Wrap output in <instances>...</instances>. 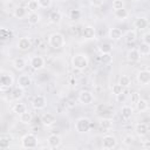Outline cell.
<instances>
[{
  "label": "cell",
  "mask_w": 150,
  "mask_h": 150,
  "mask_svg": "<svg viewBox=\"0 0 150 150\" xmlns=\"http://www.w3.org/2000/svg\"><path fill=\"white\" fill-rule=\"evenodd\" d=\"M70 63H71V67L74 69H76L79 71H82L89 66V59H88V56L86 54L77 53V54H74L71 56Z\"/></svg>",
  "instance_id": "cell-1"
},
{
  "label": "cell",
  "mask_w": 150,
  "mask_h": 150,
  "mask_svg": "<svg viewBox=\"0 0 150 150\" xmlns=\"http://www.w3.org/2000/svg\"><path fill=\"white\" fill-rule=\"evenodd\" d=\"M48 45L53 49H61L66 46V38L62 33L55 32L48 36Z\"/></svg>",
  "instance_id": "cell-2"
},
{
  "label": "cell",
  "mask_w": 150,
  "mask_h": 150,
  "mask_svg": "<svg viewBox=\"0 0 150 150\" xmlns=\"http://www.w3.org/2000/svg\"><path fill=\"white\" fill-rule=\"evenodd\" d=\"M14 84V76L11 71L2 70L1 71V77H0V88L1 91H5L7 89H11Z\"/></svg>",
  "instance_id": "cell-3"
},
{
  "label": "cell",
  "mask_w": 150,
  "mask_h": 150,
  "mask_svg": "<svg viewBox=\"0 0 150 150\" xmlns=\"http://www.w3.org/2000/svg\"><path fill=\"white\" fill-rule=\"evenodd\" d=\"M90 128H91V122L87 117H80L74 123V129L79 134H86L90 130Z\"/></svg>",
  "instance_id": "cell-4"
},
{
  "label": "cell",
  "mask_w": 150,
  "mask_h": 150,
  "mask_svg": "<svg viewBox=\"0 0 150 150\" xmlns=\"http://www.w3.org/2000/svg\"><path fill=\"white\" fill-rule=\"evenodd\" d=\"M20 144L23 149H35L38 146V137L34 134H26L22 136Z\"/></svg>",
  "instance_id": "cell-5"
},
{
  "label": "cell",
  "mask_w": 150,
  "mask_h": 150,
  "mask_svg": "<svg viewBox=\"0 0 150 150\" xmlns=\"http://www.w3.org/2000/svg\"><path fill=\"white\" fill-rule=\"evenodd\" d=\"M29 66H30V68L33 70H36V71L42 70L45 68V66H46V60L42 56H39V55L32 56L30 60H29Z\"/></svg>",
  "instance_id": "cell-6"
},
{
  "label": "cell",
  "mask_w": 150,
  "mask_h": 150,
  "mask_svg": "<svg viewBox=\"0 0 150 150\" xmlns=\"http://www.w3.org/2000/svg\"><path fill=\"white\" fill-rule=\"evenodd\" d=\"M117 146V139L114 135H105L102 138V148L104 150H110Z\"/></svg>",
  "instance_id": "cell-7"
},
{
  "label": "cell",
  "mask_w": 150,
  "mask_h": 150,
  "mask_svg": "<svg viewBox=\"0 0 150 150\" xmlns=\"http://www.w3.org/2000/svg\"><path fill=\"white\" fill-rule=\"evenodd\" d=\"M79 101L84 105H89L94 102V94L90 90H81L79 93Z\"/></svg>",
  "instance_id": "cell-8"
},
{
  "label": "cell",
  "mask_w": 150,
  "mask_h": 150,
  "mask_svg": "<svg viewBox=\"0 0 150 150\" xmlns=\"http://www.w3.org/2000/svg\"><path fill=\"white\" fill-rule=\"evenodd\" d=\"M47 105V98L45 95H36L34 96V98L32 100V107L35 109V110H41V109H45Z\"/></svg>",
  "instance_id": "cell-9"
},
{
  "label": "cell",
  "mask_w": 150,
  "mask_h": 150,
  "mask_svg": "<svg viewBox=\"0 0 150 150\" xmlns=\"http://www.w3.org/2000/svg\"><path fill=\"white\" fill-rule=\"evenodd\" d=\"M136 80L141 86H146L150 83V70L142 69L136 74Z\"/></svg>",
  "instance_id": "cell-10"
},
{
  "label": "cell",
  "mask_w": 150,
  "mask_h": 150,
  "mask_svg": "<svg viewBox=\"0 0 150 150\" xmlns=\"http://www.w3.org/2000/svg\"><path fill=\"white\" fill-rule=\"evenodd\" d=\"M32 40L28 38V36H22L16 42V47L18 49H20L21 52H28L30 48H32Z\"/></svg>",
  "instance_id": "cell-11"
},
{
  "label": "cell",
  "mask_w": 150,
  "mask_h": 150,
  "mask_svg": "<svg viewBox=\"0 0 150 150\" xmlns=\"http://www.w3.org/2000/svg\"><path fill=\"white\" fill-rule=\"evenodd\" d=\"M47 143H48L49 148H52V149H57V148H60L61 144H62V138H61L60 135L52 134V135L48 136V138H47Z\"/></svg>",
  "instance_id": "cell-12"
},
{
  "label": "cell",
  "mask_w": 150,
  "mask_h": 150,
  "mask_svg": "<svg viewBox=\"0 0 150 150\" xmlns=\"http://www.w3.org/2000/svg\"><path fill=\"white\" fill-rule=\"evenodd\" d=\"M42 125L45 127H52L53 124H55L56 122V116L52 112H45L41 115V118H40Z\"/></svg>",
  "instance_id": "cell-13"
},
{
  "label": "cell",
  "mask_w": 150,
  "mask_h": 150,
  "mask_svg": "<svg viewBox=\"0 0 150 150\" xmlns=\"http://www.w3.org/2000/svg\"><path fill=\"white\" fill-rule=\"evenodd\" d=\"M28 13L29 12H28L27 7H23V6H16L13 9V16L15 19H19V20H22V19L27 18Z\"/></svg>",
  "instance_id": "cell-14"
},
{
  "label": "cell",
  "mask_w": 150,
  "mask_h": 150,
  "mask_svg": "<svg viewBox=\"0 0 150 150\" xmlns=\"http://www.w3.org/2000/svg\"><path fill=\"white\" fill-rule=\"evenodd\" d=\"M108 38H109L110 40H112V41H118V40H121V39L123 38V33H122V30H121L120 28H117V27H111V28H109V30H108Z\"/></svg>",
  "instance_id": "cell-15"
},
{
  "label": "cell",
  "mask_w": 150,
  "mask_h": 150,
  "mask_svg": "<svg viewBox=\"0 0 150 150\" xmlns=\"http://www.w3.org/2000/svg\"><path fill=\"white\" fill-rule=\"evenodd\" d=\"M16 83H18V87H21L23 89H27L30 84H32V79L29 75L25 74V75H20L16 80Z\"/></svg>",
  "instance_id": "cell-16"
},
{
  "label": "cell",
  "mask_w": 150,
  "mask_h": 150,
  "mask_svg": "<svg viewBox=\"0 0 150 150\" xmlns=\"http://www.w3.org/2000/svg\"><path fill=\"white\" fill-rule=\"evenodd\" d=\"M12 66L15 70L18 71H22L23 69H26L27 67V61L23 59V57H15L12 62Z\"/></svg>",
  "instance_id": "cell-17"
},
{
  "label": "cell",
  "mask_w": 150,
  "mask_h": 150,
  "mask_svg": "<svg viewBox=\"0 0 150 150\" xmlns=\"http://www.w3.org/2000/svg\"><path fill=\"white\" fill-rule=\"evenodd\" d=\"M141 56H142L141 53H139L138 49H136V48L129 49L128 53H127V59H128V61H130V62H132V63L138 62V61L141 60Z\"/></svg>",
  "instance_id": "cell-18"
},
{
  "label": "cell",
  "mask_w": 150,
  "mask_h": 150,
  "mask_svg": "<svg viewBox=\"0 0 150 150\" xmlns=\"http://www.w3.org/2000/svg\"><path fill=\"white\" fill-rule=\"evenodd\" d=\"M134 26H135V28H137L138 30H143V29H145V28L149 26V21H148V19L144 18V16H138V18L135 19Z\"/></svg>",
  "instance_id": "cell-19"
},
{
  "label": "cell",
  "mask_w": 150,
  "mask_h": 150,
  "mask_svg": "<svg viewBox=\"0 0 150 150\" xmlns=\"http://www.w3.org/2000/svg\"><path fill=\"white\" fill-rule=\"evenodd\" d=\"M82 35L86 40H94L96 38V30L93 26H86L82 30Z\"/></svg>",
  "instance_id": "cell-20"
},
{
  "label": "cell",
  "mask_w": 150,
  "mask_h": 150,
  "mask_svg": "<svg viewBox=\"0 0 150 150\" xmlns=\"http://www.w3.org/2000/svg\"><path fill=\"white\" fill-rule=\"evenodd\" d=\"M135 131H136V134H137L139 137H143V136L148 135V132H149V127H148L146 123L139 122V123H137V124L135 125Z\"/></svg>",
  "instance_id": "cell-21"
},
{
  "label": "cell",
  "mask_w": 150,
  "mask_h": 150,
  "mask_svg": "<svg viewBox=\"0 0 150 150\" xmlns=\"http://www.w3.org/2000/svg\"><path fill=\"white\" fill-rule=\"evenodd\" d=\"M123 39L127 43H134L137 39V32L135 29H128L125 33H123Z\"/></svg>",
  "instance_id": "cell-22"
},
{
  "label": "cell",
  "mask_w": 150,
  "mask_h": 150,
  "mask_svg": "<svg viewBox=\"0 0 150 150\" xmlns=\"http://www.w3.org/2000/svg\"><path fill=\"white\" fill-rule=\"evenodd\" d=\"M114 16H115V19H117L120 21H123V20H127L129 18V12L124 7L121 8V9H115L114 11Z\"/></svg>",
  "instance_id": "cell-23"
},
{
  "label": "cell",
  "mask_w": 150,
  "mask_h": 150,
  "mask_svg": "<svg viewBox=\"0 0 150 150\" xmlns=\"http://www.w3.org/2000/svg\"><path fill=\"white\" fill-rule=\"evenodd\" d=\"M40 14L38 12H29L28 15H27V21H28V25L30 26H36L39 22H40Z\"/></svg>",
  "instance_id": "cell-24"
},
{
  "label": "cell",
  "mask_w": 150,
  "mask_h": 150,
  "mask_svg": "<svg viewBox=\"0 0 150 150\" xmlns=\"http://www.w3.org/2000/svg\"><path fill=\"white\" fill-rule=\"evenodd\" d=\"M62 21V13L60 11H53L49 14V22L53 25H59Z\"/></svg>",
  "instance_id": "cell-25"
},
{
  "label": "cell",
  "mask_w": 150,
  "mask_h": 150,
  "mask_svg": "<svg viewBox=\"0 0 150 150\" xmlns=\"http://www.w3.org/2000/svg\"><path fill=\"white\" fill-rule=\"evenodd\" d=\"M132 114H134V110H132V108H131L130 105H123V107L121 108V116H122L123 120H129V118H131Z\"/></svg>",
  "instance_id": "cell-26"
},
{
  "label": "cell",
  "mask_w": 150,
  "mask_h": 150,
  "mask_svg": "<svg viewBox=\"0 0 150 150\" xmlns=\"http://www.w3.org/2000/svg\"><path fill=\"white\" fill-rule=\"evenodd\" d=\"M19 120L22 124H30L33 121V116L32 112H29L28 110H26L25 112H22L21 115H19Z\"/></svg>",
  "instance_id": "cell-27"
},
{
  "label": "cell",
  "mask_w": 150,
  "mask_h": 150,
  "mask_svg": "<svg viewBox=\"0 0 150 150\" xmlns=\"http://www.w3.org/2000/svg\"><path fill=\"white\" fill-rule=\"evenodd\" d=\"M135 105H136L137 111H139V112H143V111H145V110L149 109V103H148V101H146L145 98H142V97L137 101V103H136Z\"/></svg>",
  "instance_id": "cell-28"
},
{
  "label": "cell",
  "mask_w": 150,
  "mask_h": 150,
  "mask_svg": "<svg viewBox=\"0 0 150 150\" xmlns=\"http://www.w3.org/2000/svg\"><path fill=\"white\" fill-rule=\"evenodd\" d=\"M12 110H13V112H15L18 115H21L22 112H25L27 110V105L25 103H22V102H18V103H15L13 105Z\"/></svg>",
  "instance_id": "cell-29"
},
{
  "label": "cell",
  "mask_w": 150,
  "mask_h": 150,
  "mask_svg": "<svg viewBox=\"0 0 150 150\" xmlns=\"http://www.w3.org/2000/svg\"><path fill=\"white\" fill-rule=\"evenodd\" d=\"M23 95H25V89L21 88V87H16L12 91V98L13 100H16V101H19L20 98H22Z\"/></svg>",
  "instance_id": "cell-30"
},
{
  "label": "cell",
  "mask_w": 150,
  "mask_h": 150,
  "mask_svg": "<svg viewBox=\"0 0 150 150\" xmlns=\"http://www.w3.org/2000/svg\"><path fill=\"white\" fill-rule=\"evenodd\" d=\"M26 7H27V9H28L29 12H38V9L41 8L38 0H29V1L27 2V6H26Z\"/></svg>",
  "instance_id": "cell-31"
},
{
  "label": "cell",
  "mask_w": 150,
  "mask_h": 150,
  "mask_svg": "<svg viewBox=\"0 0 150 150\" xmlns=\"http://www.w3.org/2000/svg\"><path fill=\"white\" fill-rule=\"evenodd\" d=\"M12 35H13V33H12L11 29H8V28H6V27H2V28L0 29V38H1L2 41L7 40V39H11Z\"/></svg>",
  "instance_id": "cell-32"
},
{
  "label": "cell",
  "mask_w": 150,
  "mask_h": 150,
  "mask_svg": "<svg viewBox=\"0 0 150 150\" xmlns=\"http://www.w3.org/2000/svg\"><path fill=\"white\" fill-rule=\"evenodd\" d=\"M98 50L101 52V54L111 53V52H112V46H111L109 42H102V43L98 46Z\"/></svg>",
  "instance_id": "cell-33"
},
{
  "label": "cell",
  "mask_w": 150,
  "mask_h": 150,
  "mask_svg": "<svg viewBox=\"0 0 150 150\" xmlns=\"http://www.w3.org/2000/svg\"><path fill=\"white\" fill-rule=\"evenodd\" d=\"M138 52L141 53V55H149L150 54V45L145 43V42H142L139 46H138Z\"/></svg>",
  "instance_id": "cell-34"
},
{
  "label": "cell",
  "mask_w": 150,
  "mask_h": 150,
  "mask_svg": "<svg viewBox=\"0 0 150 150\" xmlns=\"http://www.w3.org/2000/svg\"><path fill=\"white\" fill-rule=\"evenodd\" d=\"M9 144H11V138L9 137H7V136H1L0 137V149H2V150L8 149Z\"/></svg>",
  "instance_id": "cell-35"
},
{
  "label": "cell",
  "mask_w": 150,
  "mask_h": 150,
  "mask_svg": "<svg viewBox=\"0 0 150 150\" xmlns=\"http://www.w3.org/2000/svg\"><path fill=\"white\" fill-rule=\"evenodd\" d=\"M111 93H112L115 96H117V95L124 93V87H123L122 84H120V83H115V84H112V87H111Z\"/></svg>",
  "instance_id": "cell-36"
},
{
  "label": "cell",
  "mask_w": 150,
  "mask_h": 150,
  "mask_svg": "<svg viewBox=\"0 0 150 150\" xmlns=\"http://www.w3.org/2000/svg\"><path fill=\"white\" fill-rule=\"evenodd\" d=\"M100 60L102 63L104 64H109L112 62V56H111V53H104V54H101L100 55Z\"/></svg>",
  "instance_id": "cell-37"
},
{
  "label": "cell",
  "mask_w": 150,
  "mask_h": 150,
  "mask_svg": "<svg viewBox=\"0 0 150 150\" xmlns=\"http://www.w3.org/2000/svg\"><path fill=\"white\" fill-rule=\"evenodd\" d=\"M100 127L102 128V129H111L112 128V120H110V118H103V120H101V122H100Z\"/></svg>",
  "instance_id": "cell-38"
},
{
  "label": "cell",
  "mask_w": 150,
  "mask_h": 150,
  "mask_svg": "<svg viewBox=\"0 0 150 150\" xmlns=\"http://www.w3.org/2000/svg\"><path fill=\"white\" fill-rule=\"evenodd\" d=\"M118 83L122 84L124 88H127V87H129L131 84V80H130V77L128 75H122L120 77V80H118Z\"/></svg>",
  "instance_id": "cell-39"
},
{
  "label": "cell",
  "mask_w": 150,
  "mask_h": 150,
  "mask_svg": "<svg viewBox=\"0 0 150 150\" xmlns=\"http://www.w3.org/2000/svg\"><path fill=\"white\" fill-rule=\"evenodd\" d=\"M81 15H82L81 11H80V9H76V8L70 9V12H69V18H70L71 20H79V19L81 18Z\"/></svg>",
  "instance_id": "cell-40"
},
{
  "label": "cell",
  "mask_w": 150,
  "mask_h": 150,
  "mask_svg": "<svg viewBox=\"0 0 150 150\" xmlns=\"http://www.w3.org/2000/svg\"><path fill=\"white\" fill-rule=\"evenodd\" d=\"M139 98H141V95H139L138 91H132V93H130V102H131L132 104H136Z\"/></svg>",
  "instance_id": "cell-41"
},
{
  "label": "cell",
  "mask_w": 150,
  "mask_h": 150,
  "mask_svg": "<svg viewBox=\"0 0 150 150\" xmlns=\"http://www.w3.org/2000/svg\"><path fill=\"white\" fill-rule=\"evenodd\" d=\"M134 141H135V138H134L131 135H125V136L123 137V144L127 145V146H130V145L134 143Z\"/></svg>",
  "instance_id": "cell-42"
},
{
  "label": "cell",
  "mask_w": 150,
  "mask_h": 150,
  "mask_svg": "<svg viewBox=\"0 0 150 150\" xmlns=\"http://www.w3.org/2000/svg\"><path fill=\"white\" fill-rule=\"evenodd\" d=\"M124 7V1L123 0H114L112 1V9H121Z\"/></svg>",
  "instance_id": "cell-43"
},
{
  "label": "cell",
  "mask_w": 150,
  "mask_h": 150,
  "mask_svg": "<svg viewBox=\"0 0 150 150\" xmlns=\"http://www.w3.org/2000/svg\"><path fill=\"white\" fill-rule=\"evenodd\" d=\"M41 8H49L53 4V0H38Z\"/></svg>",
  "instance_id": "cell-44"
},
{
  "label": "cell",
  "mask_w": 150,
  "mask_h": 150,
  "mask_svg": "<svg viewBox=\"0 0 150 150\" xmlns=\"http://www.w3.org/2000/svg\"><path fill=\"white\" fill-rule=\"evenodd\" d=\"M89 2L93 7H101L103 5L104 0H89Z\"/></svg>",
  "instance_id": "cell-45"
},
{
  "label": "cell",
  "mask_w": 150,
  "mask_h": 150,
  "mask_svg": "<svg viewBox=\"0 0 150 150\" xmlns=\"http://www.w3.org/2000/svg\"><path fill=\"white\" fill-rule=\"evenodd\" d=\"M143 42L150 45V33H146V34L143 35Z\"/></svg>",
  "instance_id": "cell-46"
},
{
  "label": "cell",
  "mask_w": 150,
  "mask_h": 150,
  "mask_svg": "<svg viewBox=\"0 0 150 150\" xmlns=\"http://www.w3.org/2000/svg\"><path fill=\"white\" fill-rule=\"evenodd\" d=\"M116 100H117L118 102H123V101L125 100V95H124V93H122V94L117 95V96H116Z\"/></svg>",
  "instance_id": "cell-47"
},
{
  "label": "cell",
  "mask_w": 150,
  "mask_h": 150,
  "mask_svg": "<svg viewBox=\"0 0 150 150\" xmlns=\"http://www.w3.org/2000/svg\"><path fill=\"white\" fill-rule=\"evenodd\" d=\"M148 121H149V124H150V116H149V118H148Z\"/></svg>",
  "instance_id": "cell-48"
},
{
  "label": "cell",
  "mask_w": 150,
  "mask_h": 150,
  "mask_svg": "<svg viewBox=\"0 0 150 150\" xmlns=\"http://www.w3.org/2000/svg\"><path fill=\"white\" fill-rule=\"evenodd\" d=\"M109 1H114V0H109Z\"/></svg>",
  "instance_id": "cell-49"
}]
</instances>
